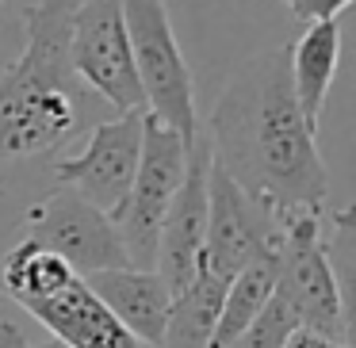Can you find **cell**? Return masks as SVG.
Returning <instances> with one entry per match:
<instances>
[{"mask_svg":"<svg viewBox=\"0 0 356 348\" xmlns=\"http://www.w3.org/2000/svg\"><path fill=\"white\" fill-rule=\"evenodd\" d=\"M203 134L211 161L257 203L276 215H322L330 169L318 154V131H310L295 103L287 47L253 54L234 69Z\"/></svg>","mask_w":356,"mask_h":348,"instance_id":"6da1fadb","label":"cell"},{"mask_svg":"<svg viewBox=\"0 0 356 348\" xmlns=\"http://www.w3.org/2000/svg\"><path fill=\"white\" fill-rule=\"evenodd\" d=\"M77 0H35L24 12L27 47L0 77V165L27 161L96 126L104 108L70 58V24Z\"/></svg>","mask_w":356,"mask_h":348,"instance_id":"7a4b0ae2","label":"cell"},{"mask_svg":"<svg viewBox=\"0 0 356 348\" xmlns=\"http://www.w3.org/2000/svg\"><path fill=\"white\" fill-rule=\"evenodd\" d=\"M0 287L50 337L70 348H142L96 299L88 279L77 276L62 256L39 249L35 241L19 238L16 249L4 256Z\"/></svg>","mask_w":356,"mask_h":348,"instance_id":"3957f363","label":"cell"},{"mask_svg":"<svg viewBox=\"0 0 356 348\" xmlns=\"http://www.w3.org/2000/svg\"><path fill=\"white\" fill-rule=\"evenodd\" d=\"M276 295L302 333L348 345L345 287L330 260V241L322 238V215L287 210L280 215L276 238Z\"/></svg>","mask_w":356,"mask_h":348,"instance_id":"277c9868","label":"cell"},{"mask_svg":"<svg viewBox=\"0 0 356 348\" xmlns=\"http://www.w3.org/2000/svg\"><path fill=\"white\" fill-rule=\"evenodd\" d=\"M123 19L134 73H138L142 96H146V115L177 131L184 142H195V134H200L195 81L180 54L165 0H123Z\"/></svg>","mask_w":356,"mask_h":348,"instance_id":"5b68a950","label":"cell"},{"mask_svg":"<svg viewBox=\"0 0 356 348\" xmlns=\"http://www.w3.org/2000/svg\"><path fill=\"white\" fill-rule=\"evenodd\" d=\"M188 146H192V142H184L177 131L157 123L154 115L142 119L138 172H134V184H131V192H127L123 207L111 218L131 268H154L157 233H161L165 210H169L180 180H184Z\"/></svg>","mask_w":356,"mask_h":348,"instance_id":"8992f818","label":"cell"},{"mask_svg":"<svg viewBox=\"0 0 356 348\" xmlns=\"http://www.w3.org/2000/svg\"><path fill=\"white\" fill-rule=\"evenodd\" d=\"M70 58L77 77L104 108H111L115 115L146 111L127 39L123 0H77L70 24Z\"/></svg>","mask_w":356,"mask_h":348,"instance_id":"52a82bcc","label":"cell"},{"mask_svg":"<svg viewBox=\"0 0 356 348\" xmlns=\"http://www.w3.org/2000/svg\"><path fill=\"white\" fill-rule=\"evenodd\" d=\"M24 241H35L39 249L62 256L77 276H96L111 268H131L123 253V241L115 233L104 210H96L88 199L73 195L70 188L39 199L24 215Z\"/></svg>","mask_w":356,"mask_h":348,"instance_id":"ba28073f","label":"cell"},{"mask_svg":"<svg viewBox=\"0 0 356 348\" xmlns=\"http://www.w3.org/2000/svg\"><path fill=\"white\" fill-rule=\"evenodd\" d=\"M280 238V215L245 195L215 161L207 176V233L200 264L230 283L241 268L268 256Z\"/></svg>","mask_w":356,"mask_h":348,"instance_id":"9c48e42d","label":"cell"},{"mask_svg":"<svg viewBox=\"0 0 356 348\" xmlns=\"http://www.w3.org/2000/svg\"><path fill=\"white\" fill-rule=\"evenodd\" d=\"M142 119H146V111H123V115L100 119L88 131L85 149L54 165L58 184L88 199L108 218H115V210L123 207L127 192L134 184V172H138Z\"/></svg>","mask_w":356,"mask_h":348,"instance_id":"30bf717a","label":"cell"},{"mask_svg":"<svg viewBox=\"0 0 356 348\" xmlns=\"http://www.w3.org/2000/svg\"><path fill=\"white\" fill-rule=\"evenodd\" d=\"M207 176H211V146H207V134L200 126L195 142L188 146L184 180H180L177 195H172L169 210H165L161 233H157L154 272L169 283L172 295L200 268L203 233H207Z\"/></svg>","mask_w":356,"mask_h":348,"instance_id":"8fae6325","label":"cell"},{"mask_svg":"<svg viewBox=\"0 0 356 348\" xmlns=\"http://www.w3.org/2000/svg\"><path fill=\"white\" fill-rule=\"evenodd\" d=\"M96 299L111 310L119 325L138 340L142 348H161L165 322H169L172 291L154 268H111L88 276Z\"/></svg>","mask_w":356,"mask_h":348,"instance_id":"7c38bea8","label":"cell"},{"mask_svg":"<svg viewBox=\"0 0 356 348\" xmlns=\"http://www.w3.org/2000/svg\"><path fill=\"white\" fill-rule=\"evenodd\" d=\"M337 65H341V27H337V19H330V24H310L307 31L287 47L291 92H295V103H299V111H302L310 131L322 126V108H325L333 77H337Z\"/></svg>","mask_w":356,"mask_h":348,"instance_id":"4fadbf2b","label":"cell"},{"mask_svg":"<svg viewBox=\"0 0 356 348\" xmlns=\"http://www.w3.org/2000/svg\"><path fill=\"white\" fill-rule=\"evenodd\" d=\"M222 295H226V279L211 276L200 264L195 276L172 295L161 348H211L218 310H222Z\"/></svg>","mask_w":356,"mask_h":348,"instance_id":"5bb4252c","label":"cell"},{"mask_svg":"<svg viewBox=\"0 0 356 348\" xmlns=\"http://www.w3.org/2000/svg\"><path fill=\"white\" fill-rule=\"evenodd\" d=\"M295 329H299V325H295V317L287 314V306L276 299V295H272L268 306H264L261 314L249 322V329L238 333V337H234L226 348H284L287 340L295 337Z\"/></svg>","mask_w":356,"mask_h":348,"instance_id":"9a60e30c","label":"cell"},{"mask_svg":"<svg viewBox=\"0 0 356 348\" xmlns=\"http://www.w3.org/2000/svg\"><path fill=\"white\" fill-rule=\"evenodd\" d=\"M280 4H284L287 12H295L299 19H307V24H330V19H337L353 0H280Z\"/></svg>","mask_w":356,"mask_h":348,"instance_id":"2e32d148","label":"cell"},{"mask_svg":"<svg viewBox=\"0 0 356 348\" xmlns=\"http://www.w3.org/2000/svg\"><path fill=\"white\" fill-rule=\"evenodd\" d=\"M0 348H35V345L24 337V329H19L16 322L0 317Z\"/></svg>","mask_w":356,"mask_h":348,"instance_id":"e0dca14e","label":"cell"},{"mask_svg":"<svg viewBox=\"0 0 356 348\" xmlns=\"http://www.w3.org/2000/svg\"><path fill=\"white\" fill-rule=\"evenodd\" d=\"M284 348H353V345H337V340H325V337H314V333L295 329V337L287 340Z\"/></svg>","mask_w":356,"mask_h":348,"instance_id":"ac0fdd59","label":"cell"},{"mask_svg":"<svg viewBox=\"0 0 356 348\" xmlns=\"http://www.w3.org/2000/svg\"><path fill=\"white\" fill-rule=\"evenodd\" d=\"M35 348H70V345H62V340H54V337H50L47 345H35Z\"/></svg>","mask_w":356,"mask_h":348,"instance_id":"d6986e66","label":"cell"},{"mask_svg":"<svg viewBox=\"0 0 356 348\" xmlns=\"http://www.w3.org/2000/svg\"><path fill=\"white\" fill-rule=\"evenodd\" d=\"M0 4H4V0H0Z\"/></svg>","mask_w":356,"mask_h":348,"instance_id":"ffe728a7","label":"cell"}]
</instances>
